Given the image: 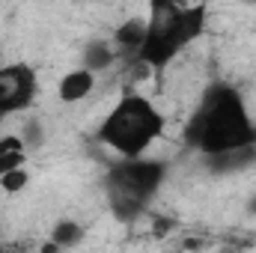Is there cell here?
<instances>
[{
  "label": "cell",
  "mask_w": 256,
  "mask_h": 253,
  "mask_svg": "<svg viewBox=\"0 0 256 253\" xmlns=\"http://www.w3.org/2000/svg\"><path fill=\"white\" fill-rule=\"evenodd\" d=\"M185 134L200 152L218 155V158L256 143V128L248 120L242 96L224 84L206 90Z\"/></svg>",
  "instance_id": "cell-1"
},
{
  "label": "cell",
  "mask_w": 256,
  "mask_h": 253,
  "mask_svg": "<svg viewBox=\"0 0 256 253\" xmlns=\"http://www.w3.org/2000/svg\"><path fill=\"white\" fill-rule=\"evenodd\" d=\"M206 24V9L202 6H176V3H155L149 15V33L146 42L137 54L140 63L152 66H167L188 42L200 36Z\"/></svg>",
  "instance_id": "cell-2"
},
{
  "label": "cell",
  "mask_w": 256,
  "mask_h": 253,
  "mask_svg": "<svg viewBox=\"0 0 256 253\" xmlns=\"http://www.w3.org/2000/svg\"><path fill=\"white\" fill-rule=\"evenodd\" d=\"M98 134L116 152H122L128 158H137L161 134V114L152 108L149 98L131 92L108 114Z\"/></svg>",
  "instance_id": "cell-3"
},
{
  "label": "cell",
  "mask_w": 256,
  "mask_h": 253,
  "mask_svg": "<svg viewBox=\"0 0 256 253\" xmlns=\"http://www.w3.org/2000/svg\"><path fill=\"white\" fill-rule=\"evenodd\" d=\"M161 176H164V167L155 164V161H126V164H116L108 173L110 208L120 218H134L149 202V196L155 194Z\"/></svg>",
  "instance_id": "cell-4"
},
{
  "label": "cell",
  "mask_w": 256,
  "mask_h": 253,
  "mask_svg": "<svg viewBox=\"0 0 256 253\" xmlns=\"http://www.w3.org/2000/svg\"><path fill=\"white\" fill-rule=\"evenodd\" d=\"M36 90V74L27 66H3L0 68V114L21 110Z\"/></svg>",
  "instance_id": "cell-5"
},
{
  "label": "cell",
  "mask_w": 256,
  "mask_h": 253,
  "mask_svg": "<svg viewBox=\"0 0 256 253\" xmlns=\"http://www.w3.org/2000/svg\"><path fill=\"white\" fill-rule=\"evenodd\" d=\"M146 33H149V21H143V18L122 21L120 30H116V36H114L116 51H122V54H140V48L146 42Z\"/></svg>",
  "instance_id": "cell-6"
},
{
  "label": "cell",
  "mask_w": 256,
  "mask_h": 253,
  "mask_svg": "<svg viewBox=\"0 0 256 253\" xmlns=\"http://www.w3.org/2000/svg\"><path fill=\"white\" fill-rule=\"evenodd\" d=\"M92 84H96L92 72H86V68H74V72L63 74V80H60V98H63V102H80L84 96H90Z\"/></svg>",
  "instance_id": "cell-7"
},
{
  "label": "cell",
  "mask_w": 256,
  "mask_h": 253,
  "mask_svg": "<svg viewBox=\"0 0 256 253\" xmlns=\"http://www.w3.org/2000/svg\"><path fill=\"white\" fill-rule=\"evenodd\" d=\"M110 60H114V48L108 42H92L84 51V68L86 72H102V68L110 66Z\"/></svg>",
  "instance_id": "cell-8"
},
{
  "label": "cell",
  "mask_w": 256,
  "mask_h": 253,
  "mask_svg": "<svg viewBox=\"0 0 256 253\" xmlns=\"http://www.w3.org/2000/svg\"><path fill=\"white\" fill-rule=\"evenodd\" d=\"M80 238H84V230H80L74 220H60V224L54 226V238H51V242L63 248V244H74V242H80Z\"/></svg>",
  "instance_id": "cell-9"
},
{
  "label": "cell",
  "mask_w": 256,
  "mask_h": 253,
  "mask_svg": "<svg viewBox=\"0 0 256 253\" xmlns=\"http://www.w3.org/2000/svg\"><path fill=\"white\" fill-rule=\"evenodd\" d=\"M0 185H3V190L15 194V190H21L24 185H27V173H24V170H12V173L0 176Z\"/></svg>",
  "instance_id": "cell-10"
},
{
  "label": "cell",
  "mask_w": 256,
  "mask_h": 253,
  "mask_svg": "<svg viewBox=\"0 0 256 253\" xmlns=\"http://www.w3.org/2000/svg\"><path fill=\"white\" fill-rule=\"evenodd\" d=\"M24 140L18 137H0V155H24Z\"/></svg>",
  "instance_id": "cell-11"
},
{
  "label": "cell",
  "mask_w": 256,
  "mask_h": 253,
  "mask_svg": "<svg viewBox=\"0 0 256 253\" xmlns=\"http://www.w3.org/2000/svg\"><path fill=\"white\" fill-rule=\"evenodd\" d=\"M21 164H24V155H0V176L21 170Z\"/></svg>",
  "instance_id": "cell-12"
},
{
  "label": "cell",
  "mask_w": 256,
  "mask_h": 253,
  "mask_svg": "<svg viewBox=\"0 0 256 253\" xmlns=\"http://www.w3.org/2000/svg\"><path fill=\"white\" fill-rule=\"evenodd\" d=\"M42 253H60V244H54V242H48V244L42 248Z\"/></svg>",
  "instance_id": "cell-13"
},
{
  "label": "cell",
  "mask_w": 256,
  "mask_h": 253,
  "mask_svg": "<svg viewBox=\"0 0 256 253\" xmlns=\"http://www.w3.org/2000/svg\"><path fill=\"white\" fill-rule=\"evenodd\" d=\"M250 212H254V214H256V196H254V200H250Z\"/></svg>",
  "instance_id": "cell-14"
},
{
  "label": "cell",
  "mask_w": 256,
  "mask_h": 253,
  "mask_svg": "<svg viewBox=\"0 0 256 253\" xmlns=\"http://www.w3.org/2000/svg\"><path fill=\"white\" fill-rule=\"evenodd\" d=\"M0 253H3V248H0Z\"/></svg>",
  "instance_id": "cell-15"
}]
</instances>
